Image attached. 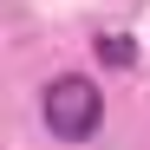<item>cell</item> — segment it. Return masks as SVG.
Segmentation results:
<instances>
[{"instance_id": "obj_1", "label": "cell", "mask_w": 150, "mask_h": 150, "mask_svg": "<svg viewBox=\"0 0 150 150\" xmlns=\"http://www.w3.org/2000/svg\"><path fill=\"white\" fill-rule=\"evenodd\" d=\"M39 111H46V131H52L59 144H85L98 124H105V91H98L85 72H65V79L46 85Z\"/></svg>"}, {"instance_id": "obj_2", "label": "cell", "mask_w": 150, "mask_h": 150, "mask_svg": "<svg viewBox=\"0 0 150 150\" xmlns=\"http://www.w3.org/2000/svg\"><path fill=\"white\" fill-rule=\"evenodd\" d=\"M91 52H98L105 72H131V65H137V39H131V33H98Z\"/></svg>"}]
</instances>
